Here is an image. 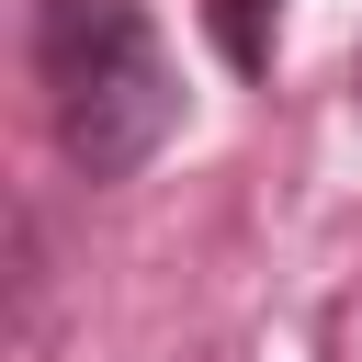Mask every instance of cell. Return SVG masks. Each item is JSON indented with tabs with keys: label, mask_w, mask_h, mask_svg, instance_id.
Instances as JSON below:
<instances>
[{
	"label": "cell",
	"mask_w": 362,
	"mask_h": 362,
	"mask_svg": "<svg viewBox=\"0 0 362 362\" xmlns=\"http://www.w3.org/2000/svg\"><path fill=\"white\" fill-rule=\"evenodd\" d=\"M34 79L79 181H136L181 124V79L147 0H34Z\"/></svg>",
	"instance_id": "obj_1"
},
{
	"label": "cell",
	"mask_w": 362,
	"mask_h": 362,
	"mask_svg": "<svg viewBox=\"0 0 362 362\" xmlns=\"http://www.w3.org/2000/svg\"><path fill=\"white\" fill-rule=\"evenodd\" d=\"M272 23H283V0H215V45H226V68H272Z\"/></svg>",
	"instance_id": "obj_2"
}]
</instances>
